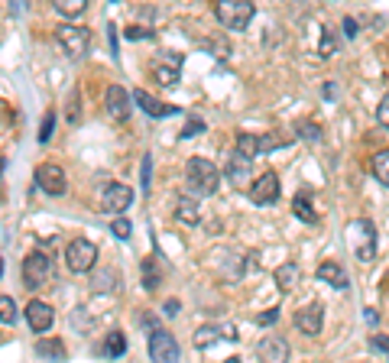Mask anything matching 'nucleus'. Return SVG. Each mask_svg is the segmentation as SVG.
<instances>
[{
    "mask_svg": "<svg viewBox=\"0 0 389 363\" xmlns=\"http://www.w3.org/2000/svg\"><path fill=\"white\" fill-rule=\"evenodd\" d=\"M376 124H380V127H389V91L383 94L380 108H376Z\"/></svg>",
    "mask_w": 389,
    "mask_h": 363,
    "instance_id": "nucleus-36",
    "label": "nucleus"
},
{
    "mask_svg": "<svg viewBox=\"0 0 389 363\" xmlns=\"http://www.w3.org/2000/svg\"><path fill=\"white\" fill-rule=\"evenodd\" d=\"M94 260H98V247H94L91 240L75 237L69 247H65V266H69L72 272H91Z\"/></svg>",
    "mask_w": 389,
    "mask_h": 363,
    "instance_id": "nucleus-5",
    "label": "nucleus"
},
{
    "mask_svg": "<svg viewBox=\"0 0 389 363\" xmlns=\"http://www.w3.org/2000/svg\"><path fill=\"white\" fill-rule=\"evenodd\" d=\"M133 100H137L140 108H143V114H150V117H169V114H176V108H169L166 100L153 98V94L143 91V88H140V91L133 94Z\"/></svg>",
    "mask_w": 389,
    "mask_h": 363,
    "instance_id": "nucleus-18",
    "label": "nucleus"
},
{
    "mask_svg": "<svg viewBox=\"0 0 389 363\" xmlns=\"http://www.w3.org/2000/svg\"><path fill=\"white\" fill-rule=\"evenodd\" d=\"M91 289L94 292H117V289H120V272L111 270V266H107V270H98L91 276Z\"/></svg>",
    "mask_w": 389,
    "mask_h": 363,
    "instance_id": "nucleus-22",
    "label": "nucleus"
},
{
    "mask_svg": "<svg viewBox=\"0 0 389 363\" xmlns=\"http://www.w3.org/2000/svg\"><path fill=\"white\" fill-rule=\"evenodd\" d=\"M370 344H373V350H383V354H389V334H376Z\"/></svg>",
    "mask_w": 389,
    "mask_h": 363,
    "instance_id": "nucleus-39",
    "label": "nucleus"
},
{
    "mask_svg": "<svg viewBox=\"0 0 389 363\" xmlns=\"http://www.w3.org/2000/svg\"><path fill=\"white\" fill-rule=\"evenodd\" d=\"M321 325H325V309H321L318 301H312V305H305V309H298L295 311V328L302 334H318Z\"/></svg>",
    "mask_w": 389,
    "mask_h": 363,
    "instance_id": "nucleus-15",
    "label": "nucleus"
},
{
    "mask_svg": "<svg viewBox=\"0 0 389 363\" xmlns=\"http://www.w3.org/2000/svg\"><path fill=\"white\" fill-rule=\"evenodd\" d=\"M127 36H130V39H140V36L146 39V36H150V30H140V26H130V30H127Z\"/></svg>",
    "mask_w": 389,
    "mask_h": 363,
    "instance_id": "nucleus-42",
    "label": "nucleus"
},
{
    "mask_svg": "<svg viewBox=\"0 0 389 363\" xmlns=\"http://www.w3.org/2000/svg\"><path fill=\"white\" fill-rule=\"evenodd\" d=\"M104 108H107V114H111V117L127 120V117H130V94H127V88H120V85L107 88V91H104Z\"/></svg>",
    "mask_w": 389,
    "mask_h": 363,
    "instance_id": "nucleus-16",
    "label": "nucleus"
},
{
    "mask_svg": "<svg viewBox=\"0 0 389 363\" xmlns=\"http://www.w3.org/2000/svg\"><path fill=\"white\" fill-rule=\"evenodd\" d=\"M276 282H279L283 292L298 289V282H302V270H298V263H283L279 266V270H276Z\"/></svg>",
    "mask_w": 389,
    "mask_h": 363,
    "instance_id": "nucleus-23",
    "label": "nucleus"
},
{
    "mask_svg": "<svg viewBox=\"0 0 389 363\" xmlns=\"http://www.w3.org/2000/svg\"><path fill=\"white\" fill-rule=\"evenodd\" d=\"M150 71H153V78L159 81V85L172 88L182 81V55L176 52H159L153 59V65H150Z\"/></svg>",
    "mask_w": 389,
    "mask_h": 363,
    "instance_id": "nucleus-8",
    "label": "nucleus"
},
{
    "mask_svg": "<svg viewBox=\"0 0 389 363\" xmlns=\"http://www.w3.org/2000/svg\"><path fill=\"white\" fill-rule=\"evenodd\" d=\"M224 363H244V360H240V357H230V360H224Z\"/></svg>",
    "mask_w": 389,
    "mask_h": 363,
    "instance_id": "nucleus-45",
    "label": "nucleus"
},
{
    "mask_svg": "<svg viewBox=\"0 0 389 363\" xmlns=\"http://www.w3.org/2000/svg\"><path fill=\"white\" fill-rule=\"evenodd\" d=\"M253 13H256V7L247 4V0H221V4L214 7V16L221 20L224 30H247Z\"/></svg>",
    "mask_w": 389,
    "mask_h": 363,
    "instance_id": "nucleus-3",
    "label": "nucleus"
},
{
    "mask_svg": "<svg viewBox=\"0 0 389 363\" xmlns=\"http://www.w3.org/2000/svg\"><path fill=\"white\" fill-rule=\"evenodd\" d=\"M4 169H7V159H4V156H0V175H4Z\"/></svg>",
    "mask_w": 389,
    "mask_h": 363,
    "instance_id": "nucleus-44",
    "label": "nucleus"
},
{
    "mask_svg": "<svg viewBox=\"0 0 389 363\" xmlns=\"http://www.w3.org/2000/svg\"><path fill=\"white\" fill-rule=\"evenodd\" d=\"M36 185L43 188L46 195H52V198H59V195L69 192V178H65V169L55 163H46L36 169Z\"/></svg>",
    "mask_w": 389,
    "mask_h": 363,
    "instance_id": "nucleus-9",
    "label": "nucleus"
},
{
    "mask_svg": "<svg viewBox=\"0 0 389 363\" xmlns=\"http://www.w3.org/2000/svg\"><path fill=\"white\" fill-rule=\"evenodd\" d=\"M201 130H205V124H201V120H188V124H185V130H182V137H198Z\"/></svg>",
    "mask_w": 389,
    "mask_h": 363,
    "instance_id": "nucleus-38",
    "label": "nucleus"
},
{
    "mask_svg": "<svg viewBox=\"0 0 389 363\" xmlns=\"http://www.w3.org/2000/svg\"><path fill=\"white\" fill-rule=\"evenodd\" d=\"M52 7H55V13L59 16L69 20V16H81L84 10H88V0H55Z\"/></svg>",
    "mask_w": 389,
    "mask_h": 363,
    "instance_id": "nucleus-27",
    "label": "nucleus"
},
{
    "mask_svg": "<svg viewBox=\"0 0 389 363\" xmlns=\"http://www.w3.org/2000/svg\"><path fill=\"white\" fill-rule=\"evenodd\" d=\"M0 276H4V256H0Z\"/></svg>",
    "mask_w": 389,
    "mask_h": 363,
    "instance_id": "nucleus-46",
    "label": "nucleus"
},
{
    "mask_svg": "<svg viewBox=\"0 0 389 363\" xmlns=\"http://www.w3.org/2000/svg\"><path fill=\"white\" fill-rule=\"evenodd\" d=\"M318 279L321 282H328L331 289H347L351 286V279H347V272H344L341 263H321L318 266Z\"/></svg>",
    "mask_w": 389,
    "mask_h": 363,
    "instance_id": "nucleus-19",
    "label": "nucleus"
},
{
    "mask_svg": "<svg viewBox=\"0 0 389 363\" xmlns=\"http://www.w3.org/2000/svg\"><path fill=\"white\" fill-rule=\"evenodd\" d=\"M55 42L65 49V55H72V59H84V55H88V46H91V33L84 30V26L62 23L59 30H55Z\"/></svg>",
    "mask_w": 389,
    "mask_h": 363,
    "instance_id": "nucleus-4",
    "label": "nucleus"
},
{
    "mask_svg": "<svg viewBox=\"0 0 389 363\" xmlns=\"http://www.w3.org/2000/svg\"><path fill=\"white\" fill-rule=\"evenodd\" d=\"M150 357H153V363H182V350H179L176 338L162 328L150 331Z\"/></svg>",
    "mask_w": 389,
    "mask_h": 363,
    "instance_id": "nucleus-7",
    "label": "nucleus"
},
{
    "mask_svg": "<svg viewBox=\"0 0 389 363\" xmlns=\"http://www.w3.org/2000/svg\"><path fill=\"white\" fill-rule=\"evenodd\" d=\"M101 204H104V211L120 217V211H127L130 204H133V192H130V185H123V182H111V185L104 188V195H101Z\"/></svg>",
    "mask_w": 389,
    "mask_h": 363,
    "instance_id": "nucleus-10",
    "label": "nucleus"
},
{
    "mask_svg": "<svg viewBox=\"0 0 389 363\" xmlns=\"http://www.w3.org/2000/svg\"><path fill=\"white\" fill-rule=\"evenodd\" d=\"M298 133H302L305 139H318V137H321V130H318L315 124H302V127H298Z\"/></svg>",
    "mask_w": 389,
    "mask_h": 363,
    "instance_id": "nucleus-40",
    "label": "nucleus"
},
{
    "mask_svg": "<svg viewBox=\"0 0 389 363\" xmlns=\"http://www.w3.org/2000/svg\"><path fill=\"white\" fill-rule=\"evenodd\" d=\"M370 166H373V175L380 178L383 185H389V149H380V153L373 156V163H370Z\"/></svg>",
    "mask_w": 389,
    "mask_h": 363,
    "instance_id": "nucleus-29",
    "label": "nucleus"
},
{
    "mask_svg": "<svg viewBox=\"0 0 389 363\" xmlns=\"http://www.w3.org/2000/svg\"><path fill=\"white\" fill-rule=\"evenodd\" d=\"M16 321V301L10 295H0V325H13Z\"/></svg>",
    "mask_w": 389,
    "mask_h": 363,
    "instance_id": "nucleus-30",
    "label": "nucleus"
},
{
    "mask_svg": "<svg viewBox=\"0 0 389 363\" xmlns=\"http://www.w3.org/2000/svg\"><path fill=\"white\" fill-rule=\"evenodd\" d=\"M98 354L107 357V360H114V357H123V354H127V338H123L120 331H111V334L104 338V344L98 347Z\"/></svg>",
    "mask_w": 389,
    "mask_h": 363,
    "instance_id": "nucleus-24",
    "label": "nucleus"
},
{
    "mask_svg": "<svg viewBox=\"0 0 389 363\" xmlns=\"http://www.w3.org/2000/svg\"><path fill=\"white\" fill-rule=\"evenodd\" d=\"M36 354L43 357V360H65L69 357V350H65V340L59 338H46V340H36Z\"/></svg>",
    "mask_w": 389,
    "mask_h": 363,
    "instance_id": "nucleus-21",
    "label": "nucleus"
},
{
    "mask_svg": "<svg viewBox=\"0 0 389 363\" xmlns=\"http://www.w3.org/2000/svg\"><path fill=\"white\" fill-rule=\"evenodd\" d=\"M334 55H337V39L325 30V36H321V59H334Z\"/></svg>",
    "mask_w": 389,
    "mask_h": 363,
    "instance_id": "nucleus-33",
    "label": "nucleus"
},
{
    "mask_svg": "<svg viewBox=\"0 0 389 363\" xmlns=\"http://www.w3.org/2000/svg\"><path fill=\"white\" fill-rule=\"evenodd\" d=\"M279 198V175L276 172H263L250 185V201L253 204H273Z\"/></svg>",
    "mask_w": 389,
    "mask_h": 363,
    "instance_id": "nucleus-12",
    "label": "nucleus"
},
{
    "mask_svg": "<svg viewBox=\"0 0 389 363\" xmlns=\"http://www.w3.org/2000/svg\"><path fill=\"white\" fill-rule=\"evenodd\" d=\"M65 120H69L72 127L81 124V94H78V91L69 94V110H65Z\"/></svg>",
    "mask_w": 389,
    "mask_h": 363,
    "instance_id": "nucleus-31",
    "label": "nucleus"
},
{
    "mask_svg": "<svg viewBox=\"0 0 389 363\" xmlns=\"http://www.w3.org/2000/svg\"><path fill=\"white\" fill-rule=\"evenodd\" d=\"M292 211H295V217H302L305 224H315V221H318V211H315V204H312V198H308V192L295 195V201H292Z\"/></svg>",
    "mask_w": 389,
    "mask_h": 363,
    "instance_id": "nucleus-25",
    "label": "nucleus"
},
{
    "mask_svg": "<svg viewBox=\"0 0 389 363\" xmlns=\"http://www.w3.org/2000/svg\"><path fill=\"white\" fill-rule=\"evenodd\" d=\"M234 153L247 156V159H256V156H259V139H256V133H240V137H237V149H234Z\"/></svg>",
    "mask_w": 389,
    "mask_h": 363,
    "instance_id": "nucleus-26",
    "label": "nucleus"
},
{
    "mask_svg": "<svg viewBox=\"0 0 389 363\" xmlns=\"http://www.w3.org/2000/svg\"><path fill=\"white\" fill-rule=\"evenodd\" d=\"M256 321L259 325H276V321H279V309H269V311H263V315H256Z\"/></svg>",
    "mask_w": 389,
    "mask_h": 363,
    "instance_id": "nucleus-37",
    "label": "nucleus"
},
{
    "mask_svg": "<svg viewBox=\"0 0 389 363\" xmlns=\"http://www.w3.org/2000/svg\"><path fill=\"white\" fill-rule=\"evenodd\" d=\"M52 130H55V114L49 110L46 117H43V130H39V143H49L52 139Z\"/></svg>",
    "mask_w": 389,
    "mask_h": 363,
    "instance_id": "nucleus-34",
    "label": "nucleus"
},
{
    "mask_svg": "<svg viewBox=\"0 0 389 363\" xmlns=\"http://www.w3.org/2000/svg\"><path fill=\"white\" fill-rule=\"evenodd\" d=\"M111 234H114L117 240H130L133 227H130V221H127V217H114V221H111Z\"/></svg>",
    "mask_w": 389,
    "mask_h": 363,
    "instance_id": "nucleus-32",
    "label": "nucleus"
},
{
    "mask_svg": "<svg viewBox=\"0 0 389 363\" xmlns=\"http://www.w3.org/2000/svg\"><path fill=\"white\" fill-rule=\"evenodd\" d=\"M185 178H188L191 195H214L218 192V185H221V172H218V166H214L211 159H201V156L188 159V166H185Z\"/></svg>",
    "mask_w": 389,
    "mask_h": 363,
    "instance_id": "nucleus-2",
    "label": "nucleus"
},
{
    "mask_svg": "<svg viewBox=\"0 0 389 363\" xmlns=\"http://www.w3.org/2000/svg\"><path fill=\"white\" fill-rule=\"evenodd\" d=\"M347 234V243H351L354 256H357L360 263H373L376 260V227L370 217H357L351 224L344 227Z\"/></svg>",
    "mask_w": 389,
    "mask_h": 363,
    "instance_id": "nucleus-1",
    "label": "nucleus"
},
{
    "mask_svg": "<svg viewBox=\"0 0 389 363\" xmlns=\"http://www.w3.org/2000/svg\"><path fill=\"white\" fill-rule=\"evenodd\" d=\"M256 357H259V363H289V344L279 334L263 338V340H256Z\"/></svg>",
    "mask_w": 389,
    "mask_h": 363,
    "instance_id": "nucleus-11",
    "label": "nucleus"
},
{
    "mask_svg": "<svg viewBox=\"0 0 389 363\" xmlns=\"http://www.w3.org/2000/svg\"><path fill=\"white\" fill-rule=\"evenodd\" d=\"M52 279V260L46 253H30L23 260V286L26 289H43Z\"/></svg>",
    "mask_w": 389,
    "mask_h": 363,
    "instance_id": "nucleus-6",
    "label": "nucleus"
},
{
    "mask_svg": "<svg viewBox=\"0 0 389 363\" xmlns=\"http://www.w3.org/2000/svg\"><path fill=\"white\" fill-rule=\"evenodd\" d=\"M26 321H30V328H33L36 334H46L49 328H52V321H55L52 305H49V301L33 299L30 305H26Z\"/></svg>",
    "mask_w": 389,
    "mask_h": 363,
    "instance_id": "nucleus-13",
    "label": "nucleus"
},
{
    "mask_svg": "<svg viewBox=\"0 0 389 363\" xmlns=\"http://www.w3.org/2000/svg\"><path fill=\"white\" fill-rule=\"evenodd\" d=\"M250 172H253V159H247V156H240V153H234L227 159V166H224L227 182H230V185H237V188L250 185Z\"/></svg>",
    "mask_w": 389,
    "mask_h": 363,
    "instance_id": "nucleus-14",
    "label": "nucleus"
},
{
    "mask_svg": "<svg viewBox=\"0 0 389 363\" xmlns=\"http://www.w3.org/2000/svg\"><path fill=\"white\" fill-rule=\"evenodd\" d=\"M143 289L146 292L159 289V266H156V260H143Z\"/></svg>",
    "mask_w": 389,
    "mask_h": 363,
    "instance_id": "nucleus-28",
    "label": "nucleus"
},
{
    "mask_svg": "<svg viewBox=\"0 0 389 363\" xmlns=\"http://www.w3.org/2000/svg\"><path fill=\"white\" fill-rule=\"evenodd\" d=\"M150 178H153V156H143V166H140V182H143V192L150 188Z\"/></svg>",
    "mask_w": 389,
    "mask_h": 363,
    "instance_id": "nucleus-35",
    "label": "nucleus"
},
{
    "mask_svg": "<svg viewBox=\"0 0 389 363\" xmlns=\"http://www.w3.org/2000/svg\"><path fill=\"white\" fill-rule=\"evenodd\" d=\"M221 338L234 340L237 338L234 325H201L198 331H195V347H211L214 340H221Z\"/></svg>",
    "mask_w": 389,
    "mask_h": 363,
    "instance_id": "nucleus-17",
    "label": "nucleus"
},
{
    "mask_svg": "<svg viewBox=\"0 0 389 363\" xmlns=\"http://www.w3.org/2000/svg\"><path fill=\"white\" fill-rule=\"evenodd\" d=\"M344 33H347V36H357V20H354V16H344Z\"/></svg>",
    "mask_w": 389,
    "mask_h": 363,
    "instance_id": "nucleus-41",
    "label": "nucleus"
},
{
    "mask_svg": "<svg viewBox=\"0 0 389 363\" xmlns=\"http://www.w3.org/2000/svg\"><path fill=\"white\" fill-rule=\"evenodd\" d=\"M176 311H179V301H176V299H172V301H166V315L172 318V315H176Z\"/></svg>",
    "mask_w": 389,
    "mask_h": 363,
    "instance_id": "nucleus-43",
    "label": "nucleus"
},
{
    "mask_svg": "<svg viewBox=\"0 0 389 363\" xmlns=\"http://www.w3.org/2000/svg\"><path fill=\"white\" fill-rule=\"evenodd\" d=\"M176 217L182 221V224H198L201 208H198V201H195V195H179L176 198Z\"/></svg>",
    "mask_w": 389,
    "mask_h": 363,
    "instance_id": "nucleus-20",
    "label": "nucleus"
}]
</instances>
